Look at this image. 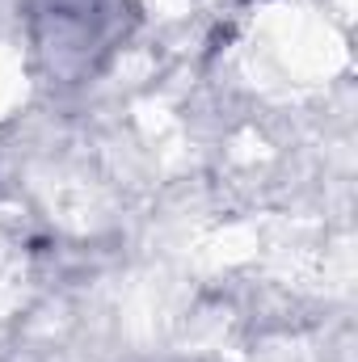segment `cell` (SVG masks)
Segmentation results:
<instances>
[{
    "instance_id": "cell-1",
    "label": "cell",
    "mask_w": 358,
    "mask_h": 362,
    "mask_svg": "<svg viewBox=\"0 0 358 362\" xmlns=\"http://www.w3.org/2000/svg\"><path fill=\"white\" fill-rule=\"evenodd\" d=\"M30 42L55 81L93 76L135 21L131 0H21Z\"/></svg>"
}]
</instances>
